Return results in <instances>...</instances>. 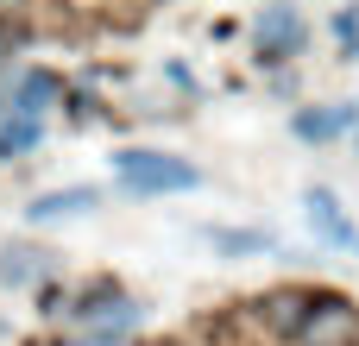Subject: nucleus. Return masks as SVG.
<instances>
[{
  "label": "nucleus",
  "instance_id": "obj_1",
  "mask_svg": "<svg viewBox=\"0 0 359 346\" xmlns=\"http://www.w3.org/2000/svg\"><path fill=\"white\" fill-rule=\"evenodd\" d=\"M114 170H120V177H126V189H139V195H164V189H196V183H202V170H196V164L164 158V151H120V158H114Z\"/></svg>",
  "mask_w": 359,
  "mask_h": 346
},
{
  "label": "nucleus",
  "instance_id": "obj_2",
  "mask_svg": "<svg viewBox=\"0 0 359 346\" xmlns=\"http://www.w3.org/2000/svg\"><path fill=\"white\" fill-rule=\"evenodd\" d=\"M297 340H303V346H359V309L347 303V296H322V303H309L303 321H297Z\"/></svg>",
  "mask_w": 359,
  "mask_h": 346
},
{
  "label": "nucleus",
  "instance_id": "obj_3",
  "mask_svg": "<svg viewBox=\"0 0 359 346\" xmlns=\"http://www.w3.org/2000/svg\"><path fill=\"white\" fill-rule=\"evenodd\" d=\"M252 44H259V63L297 57V50H303V13H297L290 0H271V6L259 13V25H252Z\"/></svg>",
  "mask_w": 359,
  "mask_h": 346
},
{
  "label": "nucleus",
  "instance_id": "obj_4",
  "mask_svg": "<svg viewBox=\"0 0 359 346\" xmlns=\"http://www.w3.org/2000/svg\"><path fill=\"white\" fill-rule=\"evenodd\" d=\"M303 208H309V227H316L328 246H359V227L341 214V202H334L328 189H309V202H303Z\"/></svg>",
  "mask_w": 359,
  "mask_h": 346
},
{
  "label": "nucleus",
  "instance_id": "obj_5",
  "mask_svg": "<svg viewBox=\"0 0 359 346\" xmlns=\"http://www.w3.org/2000/svg\"><path fill=\"white\" fill-rule=\"evenodd\" d=\"M101 195L95 189H50V195H38L32 208H25V221H63V214H88Z\"/></svg>",
  "mask_w": 359,
  "mask_h": 346
},
{
  "label": "nucleus",
  "instance_id": "obj_6",
  "mask_svg": "<svg viewBox=\"0 0 359 346\" xmlns=\"http://www.w3.org/2000/svg\"><path fill=\"white\" fill-rule=\"evenodd\" d=\"M353 126V107H303L297 113V139H334V132H347Z\"/></svg>",
  "mask_w": 359,
  "mask_h": 346
},
{
  "label": "nucleus",
  "instance_id": "obj_7",
  "mask_svg": "<svg viewBox=\"0 0 359 346\" xmlns=\"http://www.w3.org/2000/svg\"><path fill=\"white\" fill-rule=\"evenodd\" d=\"M50 101H57V76H25V82H19V101H13V107H19V120H38Z\"/></svg>",
  "mask_w": 359,
  "mask_h": 346
},
{
  "label": "nucleus",
  "instance_id": "obj_8",
  "mask_svg": "<svg viewBox=\"0 0 359 346\" xmlns=\"http://www.w3.org/2000/svg\"><path fill=\"white\" fill-rule=\"evenodd\" d=\"M303 309H309V296H297V290H284V296H271V303H265V321H271L278 334H297V321H303Z\"/></svg>",
  "mask_w": 359,
  "mask_h": 346
},
{
  "label": "nucleus",
  "instance_id": "obj_9",
  "mask_svg": "<svg viewBox=\"0 0 359 346\" xmlns=\"http://www.w3.org/2000/svg\"><path fill=\"white\" fill-rule=\"evenodd\" d=\"M44 271H50L44 252H6V258H0V277H6V284H32V277H44Z\"/></svg>",
  "mask_w": 359,
  "mask_h": 346
},
{
  "label": "nucleus",
  "instance_id": "obj_10",
  "mask_svg": "<svg viewBox=\"0 0 359 346\" xmlns=\"http://www.w3.org/2000/svg\"><path fill=\"white\" fill-rule=\"evenodd\" d=\"M38 145V120H6L0 126V158H25Z\"/></svg>",
  "mask_w": 359,
  "mask_h": 346
},
{
  "label": "nucleus",
  "instance_id": "obj_11",
  "mask_svg": "<svg viewBox=\"0 0 359 346\" xmlns=\"http://www.w3.org/2000/svg\"><path fill=\"white\" fill-rule=\"evenodd\" d=\"M208 240H215V252H271V246H278L271 233H227V227L208 233Z\"/></svg>",
  "mask_w": 359,
  "mask_h": 346
},
{
  "label": "nucleus",
  "instance_id": "obj_12",
  "mask_svg": "<svg viewBox=\"0 0 359 346\" xmlns=\"http://www.w3.org/2000/svg\"><path fill=\"white\" fill-rule=\"evenodd\" d=\"M6 50H13V38H6V19H0V57H6Z\"/></svg>",
  "mask_w": 359,
  "mask_h": 346
},
{
  "label": "nucleus",
  "instance_id": "obj_13",
  "mask_svg": "<svg viewBox=\"0 0 359 346\" xmlns=\"http://www.w3.org/2000/svg\"><path fill=\"white\" fill-rule=\"evenodd\" d=\"M0 6H19V0H0Z\"/></svg>",
  "mask_w": 359,
  "mask_h": 346
}]
</instances>
